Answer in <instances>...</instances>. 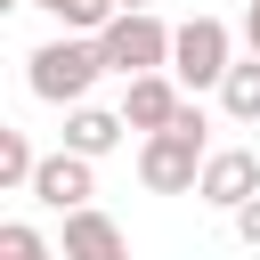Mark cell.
Returning <instances> with one entry per match:
<instances>
[{"mask_svg": "<svg viewBox=\"0 0 260 260\" xmlns=\"http://www.w3.org/2000/svg\"><path fill=\"white\" fill-rule=\"evenodd\" d=\"M203 162H211V138H203V106L195 98H187V114L171 130H146L138 138V187L146 195H195Z\"/></svg>", "mask_w": 260, "mask_h": 260, "instance_id": "obj_1", "label": "cell"}, {"mask_svg": "<svg viewBox=\"0 0 260 260\" xmlns=\"http://www.w3.org/2000/svg\"><path fill=\"white\" fill-rule=\"evenodd\" d=\"M98 73H106L98 32H57V41H41V49L24 57V89H32L41 106H81V98L98 89Z\"/></svg>", "mask_w": 260, "mask_h": 260, "instance_id": "obj_2", "label": "cell"}, {"mask_svg": "<svg viewBox=\"0 0 260 260\" xmlns=\"http://www.w3.org/2000/svg\"><path fill=\"white\" fill-rule=\"evenodd\" d=\"M171 32H179V24H162L154 8H122V16L98 32V57H106V73H122V81L171 73Z\"/></svg>", "mask_w": 260, "mask_h": 260, "instance_id": "obj_3", "label": "cell"}, {"mask_svg": "<svg viewBox=\"0 0 260 260\" xmlns=\"http://www.w3.org/2000/svg\"><path fill=\"white\" fill-rule=\"evenodd\" d=\"M228 65H236V32H228L219 16H187V24L171 32V73H179V89H219Z\"/></svg>", "mask_w": 260, "mask_h": 260, "instance_id": "obj_4", "label": "cell"}, {"mask_svg": "<svg viewBox=\"0 0 260 260\" xmlns=\"http://www.w3.org/2000/svg\"><path fill=\"white\" fill-rule=\"evenodd\" d=\"M24 195H32L41 211H57V219H65V211H81V203L98 195V162H89V154H73V146H57V154H41V171H32V187H24Z\"/></svg>", "mask_w": 260, "mask_h": 260, "instance_id": "obj_5", "label": "cell"}, {"mask_svg": "<svg viewBox=\"0 0 260 260\" xmlns=\"http://www.w3.org/2000/svg\"><path fill=\"white\" fill-rule=\"evenodd\" d=\"M252 195H260V154H252V146H211V162H203V179H195V203L244 211Z\"/></svg>", "mask_w": 260, "mask_h": 260, "instance_id": "obj_6", "label": "cell"}, {"mask_svg": "<svg viewBox=\"0 0 260 260\" xmlns=\"http://www.w3.org/2000/svg\"><path fill=\"white\" fill-rule=\"evenodd\" d=\"M57 252H65V260H130V236H122V219H106L98 203H81V211H65Z\"/></svg>", "mask_w": 260, "mask_h": 260, "instance_id": "obj_7", "label": "cell"}, {"mask_svg": "<svg viewBox=\"0 0 260 260\" xmlns=\"http://www.w3.org/2000/svg\"><path fill=\"white\" fill-rule=\"evenodd\" d=\"M179 114H187L179 73H138V81L122 89V122H130V130H171Z\"/></svg>", "mask_w": 260, "mask_h": 260, "instance_id": "obj_8", "label": "cell"}, {"mask_svg": "<svg viewBox=\"0 0 260 260\" xmlns=\"http://www.w3.org/2000/svg\"><path fill=\"white\" fill-rule=\"evenodd\" d=\"M122 130H130V122H122V106H89V98H81V106H65V146H73V154H89V162H106V154L122 146Z\"/></svg>", "mask_w": 260, "mask_h": 260, "instance_id": "obj_9", "label": "cell"}, {"mask_svg": "<svg viewBox=\"0 0 260 260\" xmlns=\"http://www.w3.org/2000/svg\"><path fill=\"white\" fill-rule=\"evenodd\" d=\"M219 106H228V122H260V57H236V65H228Z\"/></svg>", "mask_w": 260, "mask_h": 260, "instance_id": "obj_10", "label": "cell"}, {"mask_svg": "<svg viewBox=\"0 0 260 260\" xmlns=\"http://www.w3.org/2000/svg\"><path fill=\"white\" fill-rule=\"evenodd\" d=\"M41 8H49L65 32H106V24L122 16V0H41Z\"/></svg>", "mask_w": 260, "mask_h": 260, "instance_id": "obj_11", "label": "cell"}, {"mask_svg": "<svg viewBox=\"0 0 260 260\" xmlns=\"http://www.w3.org/2000/svg\"><path fill=\"white\" fill-rule=\"evenodd\" d=\"M32 171H41L32 138L24 130H0V187H32Z\"/></svg>", "mask_w": 260, "mask_h": 260, "instance_id": "obj_12", "label": "cell"}, {"mask_svg": "<svg viewBox=\"0 0 260 260\" xmlns=\"http://www.w3.org/2000/svg\"><path fill=\"white\" fill-rule=\"evenodd\" d=\"M0 260H65V252H57L32 219H8V228H0Z\"/></svg>", "mask_w": 260, "mask_h": 260, "instance_id": "obj_13", "label": "cell"}, {"mask_svg": "<svg viewBox=\"0 0 260 260\" xmlns=\"http://www.w3.org/2000/svg\"><path fill=\"white\" fill-rule=\"evenodd\" d=\"M228 219H236V236H244V244H252V252H260V195H252V203H244V211H228Z\"/></svg>", "mask_w": 260, "mask_h": 260, "instance_id": "obj_14", "label": "cell"}, {"mask_svg": "<svg viewBox=\"0 0 260 260\" xmlns=\"http://www.w3.org/2000/svg\"><path fill=\"white\" fill-rule=\"evenodd\" d=\"M244 49H252V57H260V0H252V8H244Z\"/></svg>", "mask_w": 260, "mask_h": 260, "instance_id": "obj_15", "label": "cell"}, {"mask_svg": "<svg viewBox=\"0 0 260 260\" xmlns=\"http://www.w3.org/2000/svg\"><path fill=\"white\" fill-rule=\"evenodd\" d=\"M122 8H154V0H122Z\"/></svg>", "mask_w": 260, "mask_h": 260, "instance_id": "obj_16", "label": "cell"}, {"mask_svg": "<svg viewBox=\"0 0 260 260\" xmlns=\"http://www.w3.org/2000/svg\"><path fill=\"white\" fill-rule=\"evenodd\" d=\"M32 8H41V0H32Z\"/></svg>", "mask_w": 260, "mask_h": 260, "instance_id": "obj_17", "label": "cell"}]
</instances>
